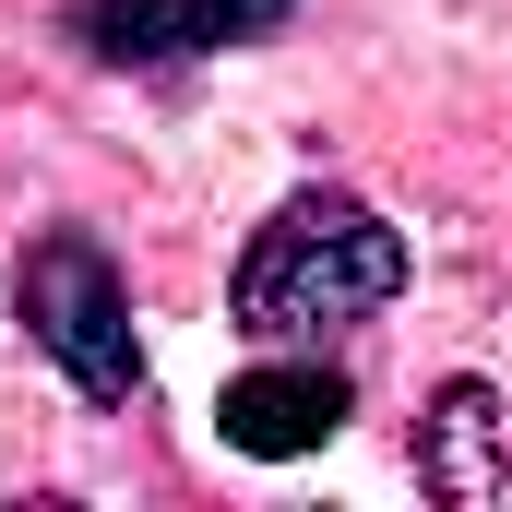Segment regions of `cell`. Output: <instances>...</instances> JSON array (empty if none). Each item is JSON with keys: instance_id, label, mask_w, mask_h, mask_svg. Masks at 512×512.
<instances>
[{"instance_id": "1", "label": "cell", "mask_w": 512, "mask_h": 512, "mask_svg": "<svg viewBox=\"0 0 512 512\" xmlns=\"http://www.w3.org/2000/svg\"><path fill=\"white\" fill-rule=\"evenodd\" d=\"M393 298H405V227H382L358 191H286L251 227L239 274H227V310H239V334H262V346L370 322Z\"/></svg>"}, {"instance_id": "2", "label": "cell", "mask_w": 512, "mask_h": 512, "mask_svg": "<svg viewBox=\"0 0 512 512\" xmlns=\"http://www.w3.org/2000/svg\"><path fill=\"white\" fill-rule=\"evenodd\" d=\"M24 334L84 405H131L143 393V334H131V286L84 227H48L24 251Z\"/></svg>"}, {"instance_id": "3", "label": "cell", "mask_w": 512, "mask_h": 512, "mask_svg": "<svg viewBox=\"0 0 512 512\" xmlns=\"http://www.w3.org/2000/svg\"><path fill=\"white\" fill-rule=\"evenodd\" d=\"M298 0H72V36L96 60H203V48H251Z\"/></svg>"}, {"instance_id": "4", "label": "cell", "mask_w": 512, "mask_h": 512, "mask_svg": "<svg viewBox=\"0 0 512 512\" xmlns=\"http://www.w3.org/2000/svg\"><path fill=\"white\" fill-rule=\"evenodd\" d=\"M346 370H322V358H262L239 382L215 393V429H227V453H262V465H286V453H322L334 429H346Z\"/></svg>"}, {"instance_id": "5", "label": "cell", "mask_w": 512, "mask_h": 512, "mask_svg": "<svg viewBox=\"0 0 512 512\" xmlns=\"http://www.w3.org/2000/svg\"><path fill=\"white\" fill-rule=\"evenodd\" d=\"M417 489L453 501V512L512 501V417L489 382H441V405L417 417Z\"/></svg>"}]
</instances>
